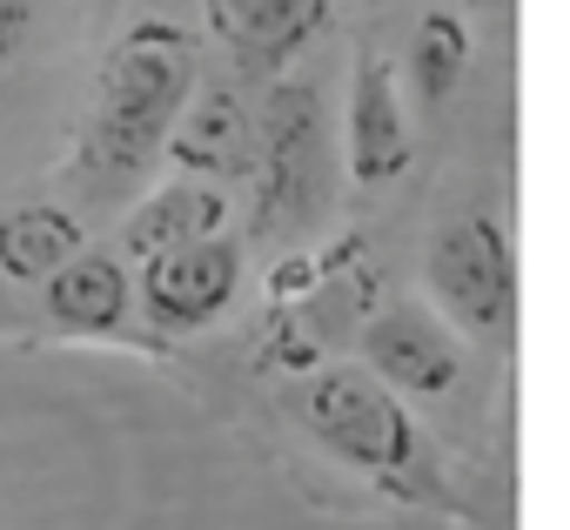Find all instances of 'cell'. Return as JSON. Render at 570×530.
I'll use <instances>...</instances> for the list:
<instances>
[{
  "label": "cell",
  "mask_w": 570,
  "mask_h": 530,
  "mask_svg": "<svg viewBox=\"0 0 570 530\" xmlns=\"http://www.w3.org/2000/svg\"><path fill=\"white\" fill-rule=\"evenodd\" d=\"M202 68H195V35L181 21H135L95 75V108L75 135L68 155V181L88 202H121L155 155H168V135L181 121V108L195 101Z\"/></svg>",
  "instance_id": "6da1fadb"
},
{
  "label": "cell",
  "mask_w": 570,
  "mask_h": 530,
  "mask_svg": "<svg viewBox=\"0 0 570 530\" xmlns=\"http://www.w3.org/2000/svg\"><path fill=\"white\" fill-rule=\"evenodd\" d=\"M303 423L323 450H336L350 470L376 477L383 490L396 497H416V503H436V470H430V450H423V430L410 423L403 396L363 363H330L303 383Z\"/></svg>",
  "instance_id": "7a4b0ae2"
},
{
  "label": "cell",
  "mask_w": 570,
  "mask_h": 530,
  "mask_svg": "<svg viewBox=\"0 0 570 530\" xmlns=\"http://www.w3.org/2000/svg\"><path fill=\"white\" fill-rule=\"evenodd\" d=\"M330 141H323V95L309 81H275L255 108L248 188H255V235L303 228L330 195Z\"/></svg>",
  "instance_id": "3957f363"
},
{
  "label": "cell",
  "mask_w": 570,
  "mask_h": 530,
  "mask_svg": "<svg viewBox=\"0 0 570 530\" xmlns=\"http://www.w3.org/2000/svg\"><path fill=\"white\" fill-rule=\"evenodd\" d=\"M423 276H430L450 323H463L476 336H497V343L510 336V323H517V255H510V235L490 208L450 215L430 235Z\"/></svg>",
  "instance_id": "277c9868"
},
{
  "label": "cell",
  "mask_w": 570,
  "mask_h": 530,
  "mask_svg": "<svg viewBox=\"0 0 570 530\" xmlns=\"http://www.w3.org/2000/svg\"><path fill=\"white\" fill-rule=\"evenodd\" d=\"M242 289V242L228 235H202L181 248H161L141 262V310L161 330H202L215 323Z\"/></svg>",
  "instance_id": "5b68a950"
},
{
  "label": "cell",
  "mask_w": 570,
  "mask_h": 530,
  "mask_svg": "<svg viewBox=\"0 0 570 530\" xmlns=\"http://www.w3.org/2000/svg\"><path fill=\"white\" fill-rule=\"evenodd\" d=\"M363 363L396 390V396H416V403H436L456 390L463 376V343L450 336V323L423 303H390L370 316L363 330Z\"/></svg>",
  "instance_id": "8992f818"
},
{
  "label": "cell",
  "mask_w": 570,
  "mask_h": 530,
  "mask_svg": "<svg viewBox=\"0 0 570 530\" xmlns=\"http://www.w3.org/2000/svg\"><path fill=\"white\" fill-rule=\"evenodd\" d=\"M343 168L356 188H383L410 168V108L390 55H363L350 75V115H343Z\"/></svg>",
  "instance_id": "52a82bcc"
},
{
  "label": "cell",
  "mask_w": 570,
  "mask_h": 530,
  "mask_svg": "<svg viewBox=\"0 0 570 530\" xmlns=\"http://www.w3.org/2000/svg\"><path fill=\"white\" fill-rule=\"evenodd\" d=\"M330 21V0H208V28L235 55V68L275 75L289 68Z\"/></svg>",
  "instance_id": "ba28073f"
},
{
  "label": "cell",
  "mask_w": 570,
  "mask_h": 530,
  "mask_svg": "<svg viewBox=\"0 0 570 530\" xmlns=\"http://www.w3.org/2000/svg\"><path fill=\"white\" fill-rule=\"evenodd\" d=\"M41 303H48V323L75 330V336H108V330L128 323L135 283H128L115 248H81L75 262H61V269L41 283Z\"/></svg>",
  "instance_id": "9c48e42d"
},
{
  "label": "cell",
  "mask_w": 570,
  "mask_h": 530,
  "mask_svg": "<svg viewBox=\"0 0 570 530\" xmlns=\"http://www.w3.org/2000/svg\"><path fill=\"white\" fill-rule=\"evenodd\" d=\"M248 148H255V121L235 101V88H195V101L168 135V161L181 175H248Z\"/></svg>",
  "instance_id": "30bf717a"
},
{
  "label": "cell",
  "mask_w": 570,
  "mask_h": 530,
  "mask_svg": "<svg viewBox=\"0 0 570 530\" xmlns=\"http://www.w3.org/2000/svg\"><path fill=\"white\" fill-rule=\"evenodd\" d=\"M228 228V195L202 175H181L168 188H155L128 222H121V248L128 255H161V248H181V242H202V235H222Z\"/></svg>",
  "instance_id": "8fae6325"
},
{
  "label": "cell",
  "mask_w": 570,
  "mask_h": 530,
  "mask_svg": "<svg viewBox=\"0 0 570 530\" xmlns=\"http://www.w3.org/2000/svg\"><path fill=\"white\" fill-rule=\"evenodd\" d=\"M81 248H88V228L55 202H21L0 215V276L14 283H48Z\"/></svg>",
  "instance_id": "7c38bea8"
},
{
  "label": "cell",
  "mask_w": 570,
  "mask_h": 530,
  "mask_svg": "<svg viewBox=\"0 0 570 530\" xmlns=\"http://www.w3.org/2000/svg\"><path fill=\"white\" fill-rule=\"evenodd\" d=\"M470 75V28L456 14H423L416 21V41H410V88H416V108H443Z\"/></svg>",
  "instance_id": "4fadbf2b"
},
{
  "label": "cell",
  "mask_w": 570,
  "mask_h": 530,
  "mask_svg": "<svg viewBox=\"0 0 570 530\" xmlns=\"http://www.w3.org/2000/svg\"><path fill=\"white\" fill-rule=\"evenodd\" d=\"M41 28V0H0V75H8Z\"/></svg>",
  "instance_id": "5bb4252c"
},
{
  "label": "cell",
  "mask_w": 570,
  "mask_h": 530,
  "mask_svg": "<svg viewBox=\"0 0 570 530\" xmlns=\"http://www.w3.org/2000/svg\"><path fill=\"white\" fill-rule=\"evenodd\" d=\"M101 8H115V0H101Z\"/></svg>",
  "instance_id": "9a60e30c"
}]
</instances>
